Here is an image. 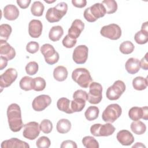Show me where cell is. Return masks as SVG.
<instances>
[{"label": "cell", "mask_w": 148, "mask_h": 148, "mask_svg": "<svg viewBox=\"0 0 148 148\" xmlns=\"http://www.w3.org/2000/svg\"><path fill=\"white\" fill-rule=\"evenodd\" d=\"M0 69L3 70L7 66L8 60L2 56L0 57Z\"/></svg>", "instance_id": "681fc988"}, {"label": "cell", "mask_w": 148, "mask_h": 148, "mask_svg": "<svg viewBox=\"0 0 148 148\" xmlns=\"http://www.w3.org/2000/svg\"><path fill=\"white\" fill-rule=\"evenodd\" d=\"M31 2V1L30 0H17L16 1L18 5L21 9L27 8L29 6Z\"/></svg>", "instance_id": "c3c4849f"}, {"label": "cell", "mask_w": 148, "mask_h": 148, "mask_svg": "<svg viewBox=\"0 0 148 148\" xmlns=\"http://www.w3.org/2000/svg\"><path fill=\"white\" fill-rule=\"evenodd\" d=\"M0 54L6 58L8 61L12 60L16 56L14 49L10 46L6 40H0Z\"/></svg>", "instance_id": "2e32d148"}, {"label": "cell", "mask_w": 148, "mask_h": 148, "mask_svg": "<svg viewBox=\"0 0 148 148\" xmlns=\"http://www.w3.org/2000/svg\"><path fill=\"white\" fill-rule=\"evenodd\" d=\"M55 1H51V2H50V1H45V2H46V3H53V2H54Z\"/></svg>", "instance_id": "816d5d0a"}, {"label": "cell", "mask_w": 148, "mask_h": 148, "mask_svg": "<svg viewBox=\"0 0 148 148\" xmlns=\"http://www.w3.org/2000/svg\"><path fill=\"white\" fill-rule=\"evenodd\" d=\"M135 46L131 41H124L122 42L119 47L120 51L124 54H129L133 52Z\"/></svg>", "instance_id": "8d00e7d4"}, {"label": "cell", "mask_w": 148, "mask_h": 148, "mask_svg": "<svg viewBox=\"0 0 148 148\" xmlns=\"http://www.w3.org/2000/svg\"><path fill=\"white\" fill-rule=\"evenodd\" d=\"M39 49V45L38 42L35 41H31L28 42L26 46V50L31 54L36 53Z\"/></svg>", "instance_id": "7bdbcfd3"}, {"label": "cell", "mask_w": 148, "mask_h": 148, "mask_svg": "<svg viewBox=\"0 0 148 148\" xmlns=\"http://www.w3.org/2000/svg\"><path fill=\"white\" fill-rule=\"evenodd\" d=\"M115 130V127L110 123L94 124L90 127V132L94 136H108L112 135Z\"/></svg>", "instance_id": "8992f818"}, {"label": "cell", "mask_w": 148, "mask_h": 148, "mask_svg": "<svg viewBox=\"0 0 148 148\" xmlns=\"http://www.w3.org/2000/svg\"><path fill=\"white\" fill-rule=\"evenodd\" d=\"M148 22L146 21L142 24L141 30L137 32L134 36L135 41L139 45H143L148 41Z\"/></svg>", "instance_id": "44dd1931"}, {"label": "cell", "mask_w": 148, "mask_h": 148, "mask_svg": "<svg viewBox=\"0 0 148 148\" xmlns=\"http://www.w3.org/2000/svg\"><path fill=\"white\" fill-rule=\"evenodd\" d=\"M106 13V10L103 4L102 3H95L84 10L83 16L87 21L92 23L99 18L103 17Z\"/></svg>", "instance_id": "277c9868"}, {"label": "cell", "mask_w": 148, "mask_h": 148, "mask_svg": "<svg viewBox=\"0 0 148 148\" xmlns=\"http://www.w3.org/2000/svg\"><path fill=\"white\" fill-rule=\"evenodd\" d=\"M68 74V72L67 69L64 66H58L53 71V77L58 82L64 81L67 78Z\"/></svg>", "instance_id": "484cf974"}, {"label": "cell", "mask_w": 148, "mask_h": 148, "mask_svg": "<svg viewBox=\"0 0 148 148\" xmlns=\"http://www.w3.org/2000/svg\"><path fill=\"white\" fill-rule=\"evenodd\" d=\"M129 117L133 121H138L140 119L145 120L148 119V108L147 106L142 108L134 106L131 108L128 112Z\"/></svg>", "instance_id": "9a60e30c"}, {"label": "cell", "mask_w": 148, "mask_h": 148, "mask_svg": "<svg viewBox=\"0 0 148 148\" xmlns=\"http://www.w3.org/2000/svg\"><path fill=\"white\" fill-rule=\"evenodd\" d=\"M57 108L62 112L68 114H72L73 112L71 108V101L65 97L60 98L57 102Z\"/></svg>", "instance_id": "cb8c5ba5"}, {"label": "cell", "mask_w": 148, "mask_h": 148, "mask_svg": "<svg viewBox=\"0 0 148 148\" xmlns=\"http://www.w3.org/2000/svg\"><path fill=\"white\" fill-rule=\"evenodd\" d=\"M84 23L80 19L75 20L69 28L68 35L73 39H77L79 37L82 32L84 29Z\"/></svg>", "instance_id": "ac0fdd59"}, {"label": "cell", "mask_w": 148, "mask_h": 148, "mask_svg": "<svg viewBox=\"0 0 148 148\" xmlns=\"http://www.w3.org/2000/svg\"><path fill=\"white\" fill-rule=\"evenodd\" d=\"M132 86L134 89L141 91L146 89L148 85L147 77L146 78L142 76H137L132 80Z\"/></svg>", "instance_id": "83f0119b"}, {"label": "cell", "mask_w": 148, "mask_h": 148, "mask_svg": "<svg viewBox=\"0 0 148 148\" xmlns=\"http://www.w3.org/2000/svg\"><path fill=\"white\" fill-rule=\"evenodd\" d=\"M40 52L44 56L45 61L49 65H53L59 60V54L50 44L46 43L40 47Z\"/></svg>", "instance_id": "ba28073f"}, {"label": "cell", "mask_w": 148, "mask_h": 148, "mask_svg": "<svg viewBox=\"0 0 148 148\" xmlns=\"http://www.w3.org/2000/svg\"><path fill=\"white\" fill-rule=\"evenodd\" d=\"M43 25L39 20L33 19L28 24V33L29 36L33 38H39L42 32Z\"/></svg>", "instance_id": "e0dca14e"}, {"label": "cell", "mask_w": 148, "mask_h": 148, "mask_svg": "<svg viewBox=\"0 0 148 148\" xmlns=\"http://www.w3.org/2000/svg\"><path fill=\"white\" fill-rule=\"evenodd\" d=\"M82 143L86 148H98L99 147L98 141L91 136H84L82 139Z\"/></svg>", "instance_id": "e575fe53"}, {"label": "cell", "mask_w": 148, "mask_h": 148, "mask_svg": "<svg viewBox=\"0 0 148 148\" xmlns=\"http://www.w3.org/2000/svg\"><path fill=\"white\" fill-rule=\"evenodd\" d=\"M64 34V30L61 26H53L50 29L49 38L53 42H56L60 39Z\"/></svg>", "instance_id": "d4e9b609"}, {"label": "cell", "mask_w": 148, "mask_h": 148, "mask_svg": "<svg viewBox=\"0 0 148 148\" xmlns=\"http://www.w3.org/2000/svg\"><path fill=\"white\" fill-rule=\"evenodd\" d=\"M107 14H112L117 10V3L114 0H105L102 2Z\"/></svg>", "instance_id": "836d02e7"}, {"label": "cell", "mask_w": 148, "mask_h": 148, "mask_svg": "<svg viewBox=\"0 0 148 148\" xmlns=\"http://www.w3.org/2000/svg\"><path fill=\"white\" fill-rule=\"evenodd\" d=\"M51 102V97L48 95L42 94L35 97L32 103V106L34 110L41 112L49 106Z\"/></svg>", "instance_id": "5bb4252c"}, {"label": "cell", "mask_w": 148, "mask_h": 148, "mask_svg": "<svg viewBox=\"0 0 148 148\" xmlns=\"http://www.w3.org/2000/svg\"><path fill=\"white\" fill-rule=\"evenodd\" d=\"M12 31L11 26L8 24H2L0 25L1 39L7 40Z\"/></svg>", "instance_id": "d590c367"}, {"label": "cell", "mask_w": 148, "mask_h": 148, "mask_svg": "<svg viewBox=\"0 0 148 148\" xmlns=\"http://www.w3.org/2000/svg\"><path fill=\"white\" fill-rule=\"evenodd\" d=\"M116 138L119 142L123 146H130L134 142V137L129 131L122 130L117 134Z\"/></svg>", "instance_id": "d6986e66"}, {"label": "cell", "mask_w": 148, "mask_h": 148, "mask_svg": "<svg viewBox=\"0 0 148 148\" xmlns=\"http://www.w3.org/2000/svg\"><path fill=\"white\" fill-rule=\"evenodd\" d=\"M51 144L49 138L45 136H42L39 138L36 142V146L38 148H48Z\"/></svg>", "instance_id": "60d3db41"}, {"label": "cell", "mask_w": 148, "mask_h": 148, "mask_svg": "<svg viewBox=\"0 0 148 148\" xmlns=\"http://www.w3.org/2000/svg\"><path fill=\"white\" fill-rule=\"evenodd\" d=\"M139 60L135 58H130L126 61L125 68L126 71L130 74H135L140 70Z\"/></svg>", "instance_id": "603a6c76"}, {"label": "cell", "mask_w": 148, "mask_h": 148, "mask_svg": "<svg viewBox=\"0 0 148 148\" xmlns=\"http://www.w3.org/2000/svg\"><path fill=\"white\" fill-rule=\"evenodd\" d=\"M88 49L86 45H79L75 48L72 58L74 62L77 64H84L88 58Z\"/></svg>", "instance_id": "4fadbf2b"}, {"label": "cell", "mask_w": 148, "mask_h": 148, "mask_svg": "<svg viewBox=\"0 0 148 148\" xmlns=\"http://www.w3.org/2000/svg\"><path fill=\"white\" fill-rule=\"evenodd\" d=\"M40 129L45 134H49L53 130V124L48 119L43 120L40 124Z\"/></svg>", "instance_id": "f35d334b"}, {"label": "cell", "mask_w": 148, "mask_h": 148, "mask_svg": "<svg viewBox=\"0 0 148 148\" xmlns=\"http://www.w3.org/2000/svg\"><path fill=\"white\" fill-rule=\"evenodd\" d=\"M125 90V83L120 80H116L113 84L106 90V95L108 99L111 101L117 100Z\"/></svg>", "instance_id": "52a82bcc"}, {"label": "cell", "mask_w": 148, "mask_h": 148, "mask_svg": "<svg viewBox=\"0 0 148 148\" xmlns=\"http://www.w3.org/2000/svg\"><path fill=\"white\" fill-rule=\"evenodd\" d=\"M17 72L14 68H10L6 69L0 76V86L2 90L10 86L17 79Z\"/></svg>", "instance_id": "7c38bea8"}, {"label": "cell", "mask_w": 148, "mask_h": 148, "mask_svg": "<svg viewBox=\"0 0 148 148\" xmlns=\"http://www.w3.org/2000/svg\"><path fill=\"white\" fill-rule=\"evenodd\" d=\"M38 64L35 61H31L25 66L26 73L29 75H34L38 71Z\"/></svg>", "instance_id": "ab89813d"}, {"label": "cell", "mask_w": 148, "mask_h": 148, "mask_svg": "<svg viewBox=\"0 0 148 148\" xmlns=\"http://www.w3.org/2000/svg\"><path fill=\"white\" fill-rule=\"evenodd\" d=\"M72 3L76 8H82L86 6L87 1L86 0H72Z\"/></svg>", "instance_id": "bcb514c9"}, {"label": "cell", "mask_w": 148, "mask_h": 148, "mask_svg": "<svg viewBox=\"0 0 148 148\" xmlns=\"http://www.w3.org/2000/svg\"><path fill=\"white\" fill-rule=\"evenodd\" d=\"M4 17L10 21L15 20L19 16V10L16 6L12 4L7 5L3 10Z\"/></svg>", "instance_id": "7402d4cb"}, {"label": "cell", "mask_w": 148, "mask_h": 148, "mask_svg": "<svg viewBox=\"0 0 148 148\" xmlns=\"http://www.w3.org/2000/svg\"><path fill=\"white\" fill-rule=\"evenodd\" d=\"M68 5L64 2L58 3L53 8H50L46 13V20L51 23L58 22L66 13Z\"/></svg>", "instance_id": "7a4b0ae2"}, {"label": "cell", "mask_w": 148, "mask_h": 148, "mask_svg": "<svg viewBox=\"0 0 148 148\" xmlns=\"http://www.w3.org/2000/svg\"><path fill=\"white\" fill-rule=\"evenodd\" d=\"M44 9L45 6L40 1H35L31 7V12L32 15L38 17L42 16Z\"/></svg>", "instance_id": "d6a6232c"}, {"label": "cell", "mask_w": 148, "mask_h": 148, "mask_svg": "<svg viewBox=\"0 0 148 148\" xmlns=\"http://www.w3.org/2000/svg\"><path fill=\"white\" fill-rule=\"evenodd\" d=\"M140 63V67H141L144 70H147L148 69V61H147V53L145 54L144 57L142 58Z\"/></svg>", "instance_id": "7dc6e473"}, {"label": "cell", "mask_w": 148, "mask_h": 148, "mask_svg": "<svg viewBox=\"0 0 148 148\" xmlns=\"http://www.w3.org/2000/svg\"><path fill=\"white\" fill-rule=\"evenodd\" d=\"M100 34L103 37L111 40H117L121 36V29L116 24H110L102 27Z\"/></svg>", "instance_id": "30bf717a"}, {"label": "cell", "mask_w": 148, "mask_h": 148, "mask_svg": "<svg viewBox=\"0 0 148 148\" xmlns=\"http://www.w3.org/2000/svg\"><path fill=\"white\" fill-rule=\"evenodd\" d=\"M77 40L71 38L68 35H66L63 39L62 43L64 46L66 48H72L76 44Z\"/></svg>", "instance_id": "b9f144b4"}, {"label": "cell", "mask_w": 148, "mask_h": 148, "mask_svg": "<svg viewBox=\"0 0 148 148\" xmlns=\"http://www.w3.org/2000/svg\"><path fill=\"white\" fill-rule=\"evenodd\" d=\"M87 101L90 103H99L102 98V86L97 82H92L90 84Z\"/></svg>", "instance_id": "9c48e42d"}, {"label": "cell", "mask_w": 148, "mask_h": 148, "mask_svg": "<svg viewBox=\"0 0 148 148\" xmlns=\"http://www.w3.org/2000/svg\"><path fill=\"white\" fill-rule=\"evenodd\" d=\"M46 81L41 77H36L34 78V88L33 90L35 91H43L46 87Z\"/></svg>", "instance_id": "74e56055"}, {"label": "cell", "mask_w": 148, "mask_h": 148, "mask_svg": "<svg viewBox=\"0 0 148 148\" xmlns=\"http://www.w3.org/2000/svg\"><path fill=\"white\" fill-rule=\"evenodd\" d=\"M19 86L21 89L24 91H29L34 88V78L25 76L21 78L19 82Z\"/></svg>", "instance_id": "f546056e"}, {"label": "cell", "mask_w": 148, "mask_h": 148, "mask_svg": "<svg viewBox=\"0 0 148 148\" xmlns=\"http://www.w3.org/2000/svg\"><path fill=\"white\" fill-rule=\"evenodd\" d=\"M72 79L82 88H87L92 82L90 72L84 68H78L72 72Z\"/></svg>", "instance_id": "3957f363"}, {"label": "cell", "mask_w": 148, "mask_h": 148, "mask_svg": "<svg viewBox=\"0 0 148 148\" xmlns=\"http://www.w3.org/2000/svg\"><path fill=\"white\" fill-rule=\"evenodd\" d=\"M122 109L119 104L109 105L102 114V119L106 123H114L121 114Z\"/></svg>", "instance_id": "5b68a950"}, {"label": "cell", "mask_w": 148, "mask_h": 148, "mask_svg": "<svg viewBox=\"0 0 148 148\" xmlns=\"http://www.w3.org/2000/svg\"><path fill=\"white\" fill-rule=\"evenodd\" d=\"M40 124L36 121H30L24 125L23 135L29 140H34L40 134Z\"/></svg>", "instance_id": "8fae6325"}, {"label": "cell", "mask_w": 148, "mask_h": 148, "mask_svg": "<svg viewBox=\"0 0 148 148\" xmlns=\"http://www.w3.org/2000/svg\"><path fill=\"white\" fill-rule=\"evenodd\" d=\"M6 114L10 130L14 132L20 131L24 127L20 106L17 103L10 104L7 109Z\"/></svg>", "instance_id": "6da1fadb"}, {"label": "cell", "mask_w": 148, "mask_h": 148, "mask_svg": "<svg viewBox=\"0 0 148 148\" xmlns=\"http://www.w3.org/2000/svg\"><path fill=\"white\" fill-rule=\"evenodd\" d=\"M88 94L86 91L83 90H77L74 92L73 94V98H81L86 101H87Z\"/></svg>", "instance_id": "ee69618b"}, {"label": "cell", "mask_w": 148, "mask_h": 148, "mask_svg": "<svg viewBox=\"0 0 148 148\" xmlns=\"http://www.w3.org/2000/svg\"><path fill=\"white\" fill-rule=\"evenodd\" d=\"M1 148H29V145L27 142L20 140L16 138H12L10 139L3 140L1 143Z\"/></svg>", "instance_id": "ffe728a7"}, {"label": "cell", "mask_w": 148, "mask_h": 148, "mask_svg": "<svg viewBox=\"0 0 148 148\" xmlns=\"http://www.w3.org/2000/svg\"><path fill=\"white\" fill-rule=\"evenodd\" d=\"M85 105L86 101L81 98H74L71 101V108L73 113L82 111Z\"/></svg>", "instance_id": "1f68e13d"}, {"label": "cell", "mask_w": 148, "mask_h": 148, "mask_svg": "<svg viewBox=\"0 0 148 148\" xmlns=\"http://www.w3.org/2000/svg\"><path fill=\"white\" fill-rule=\"evenodd\" d=\"M60 147H61V148H66V147L77 148V147L76 142L73 140H66L63 141L62 142Z\"/></svg>", "instance_id": "f6af8a7d"}, {"label": "cell", "mask_w": 148, "mask_h": 148, "mask_svg": "<svg viewBox=\"0 0 148 148\" xmlns=\"http://www.w3.org/2000/svg\"><path fill=\"white\" fill-rule=\"evenodd\" d=\"M71 123L66 119H62L58 120L56 125V130L60 134L68 133L71 129Z\"/></svg>", "instance_id": "4316f807"}, {"label": "cell", "mask_w": 148, "mask_h": 148, "mask_svg": "<svg viewBox=\"0 0 148 148\" xmlns=\"http://www.w3.org/2000/svg\"><path fill=\"white\" fill-rule=\"evenodd\" d=\"M132 147H145V148L146 146L144 145H143L142 143L137 142L135 145L132 146Z\"/></svg>", "instance_id": "f907efd6"}, {"label": "cell", "mask_w": 148, "mask_h": 148, "mask_svg": "<svg viewBox=\"0 0 148 148\" xmlns=\"http://www.w3.org/2000/svg\"><path fill=\"white\" fill-rule=\"evenodd\" d=\"M130 128L131 131L136 135L143 134L146 131V126L145 124L139 120L132 122Z\"/></svg>", "instance_id": "f1b7e54d"}, {"label": "cell", "mask_w": 148, "mask_h": 148, "mask_svg": "<svg viewBox=\"0 0 148 148\" xmlns=\"http://www.w3.org/2000/svg\"><path fill=\"white\" fill-rule=\"evenodd\" d=\"M99 113V108L95 106H90L86 110L84 116L88 121H93L98 118Z\"/></svg>", "instance_id": "4dcf8cb0"}]
</instances>
